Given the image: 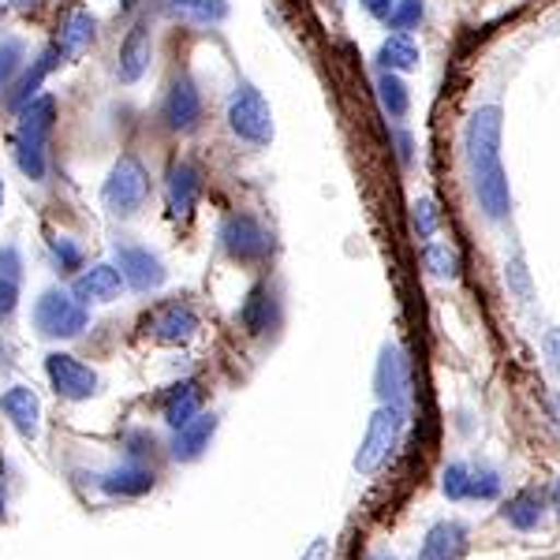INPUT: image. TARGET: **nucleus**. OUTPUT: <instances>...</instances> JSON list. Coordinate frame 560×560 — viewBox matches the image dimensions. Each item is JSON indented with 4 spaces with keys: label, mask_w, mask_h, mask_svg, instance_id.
Segmentation results:
<instances>
[{
    "label": "nucleus",
    "mask_w": 560,
    "mask_h": 560,
    "mask_svg": "<svg viewBox=\"0 0 560 560\" xmlns=\"http://www.w3.org/2000/svg\"><path fill=\"white\" fill-rule=\"evenodd\" d=\"M198 198H202V173L191 165V161H173L165 176V206L173 217H191Z\"/></svg>",
    "instance_id": "nucleus-14"
},
{
    "label": "nucleus",
    "mask_w": 560,
    "mask_h": 560,
    "mask_svg": "<svg viewBox=\"0 0 560 560\" xmlns=\"http://www.w3.org/2000/svg\"><path fill=\"white\" fill-rule=\"evenodd\" d=\"M374 388L382 404H396V408H408L411 404V363L396 345H385L374 366Z\"/></svg>",
    "instance_id": "nucleus-11"
},
{
    "label": "nucleus",
    "mask_w": 560,
    "mask_h": 560,
    "mask_svg": "<svg viewBox=\"0 0 560 560\" xmlns=\"http://www.w3.org/2000/svg\"><path fill=\"white\" fill-rule=\"evenodd\" d=\"M52 124H57V97H49V94H38L34 102H26L20 113H15L12 158H15V168H20L31 184H42L45 173H49Z\"/></svg>",
    "instance_id": "nucleus-2"
},
{
    "label": "nucleus",
    "mask_w": 560,
    "mask_h": 560,
    "mask_svg": "<svg viewBox=\"0 0 560 560\" xmlns=\"http://www.w3.org/2000/svg\"><path fill=\"white\" fill-rule=\"evenodd\" d=\"M150 168L135 153H120L102 184V202L113 217H135L150 198Z\"/></svg>",
    "instance_id": "nucleus-3"
},
{
    "label": "nucleus",
    "mask_w": 560,
    "mask_h": 560,
    "mask_svg": "<svg viewBox=\"0 0 560 560\" xmlns=\"http://www.w3.org/2000/svg\"><path fill=\"white\" fill-rule=\"evenodd\" d=\"M541 355H546L549 370L560 374V329H549L546 337H541Z\"/></svg>",
    "instance_id": "nucleus-37"
},
{
    "label": "nucleus",
    "mask_w": 560,
    "mask_h": 560,
    "mask_svg": "<svg viewBox=\"0 0 560 560\" xmlns=\"http://www.w3.org/2000/svg\"><path fill=\"white\" fill-rule=\"evenodd\" d=\"M553 504H557V512H560V478H557V486H553Z\"/></svg>",
    "instance_id": "nucleus-44"
},
{
    "label": "nucleus",
    "mask_w": 560,
    "mask_h": 560,
    "mask_svg": "<svg viewBox=\"0 0 560 560\" xmlns=\"http://www.w3.org/2000/svg\"><path fill=\"white\" fill-rule=\"evenodd\" d=\"M165 15L195 26H217L229 20V0H165Z\"/></svg>",
    "instance_id": "nucleus-24"
},
{
    "label": "nucleus",
    "mask_w": 560,
    "mask_h": 560,
    "mask_svg": "<svg viewBox=\"0 0 560 560\" xmlns=\"http://www.w3.org/2000/svg\"><path fill=\"white\" fill-rule=\"evenodd\" d=\"M422 261H427L430 277H438V280H456L459 277V255L448 247V243H427Z\"/></svg>",
    "instance_id": "nucleus-30"
},
{
    "label": "nucleus",
    "mask_w": 560,
    "mask_h": 560,
    "mask_svg": "<svg viewBox=\"0 0 560 560\" xmlns=\"http://www.w3.org/2000/svg\"><path fill=\"white\" fill-rule=\"evenodd\" d=\"M97 38V20L90 8H75V12L65 15V23L57 26V42H52V49L60 52V60H71L75 65L83 52H90V45Z\"/></svg>",
    "instance_id": "nucleus-18"
},
{
    "label": "nucleus",
    "mask_w": 560,
    "mask_h": 560,
    "mask_svg": "<svg viewBox=\"0 0 560 560\" xmlns=\"http://www.w3.org/2000/svg\"><path fill=\"white\" fill-rule=\"evenodd\" d=\"M213 433H217V415L198 411L187 427H179L173 433V459H179V464H191V459H198L206 448H210Z\"/></svg>",
    "instance_id": "nucleus-22"
},
{
    "label": "nucleus",
    "mask_w": 560,
    "mask_h": 560,
    "mask_svg": "<svg viewBox=\"0 0 560 560\" xmlns=\"http://www.w3.org/2000/svg\"><path fill=\"white\" fill-rule=\"evenodd\" d=\"M229 128L247 147H269L273 142V108L266 94L250 83H240L229 97Z\"/></svg>",
    "instance_id": "nucleus-5"
},
{
    "label": "nucleus",
    "mask_w": 560,
    "mask_h": 560,
    "mask_svg": "<svg viewBox=\"0 0 560 560\" xmlns=\"http://www.w3.org/2000/svg\"><path fill=\"white\" fill-rule=\"evenodd\" d=\"M377 102H382L388 120H404L411 113V90L400 75L382 71V79H377Z\"/></svg>",
    "instance_id": "nucleus-27"
},
{
    "label": "nucleus",
    "mask_w": 560,
    "mask_h": 560,
    "mask_svg": "<svg viewBox=\"0 0 560 560\" xmlns=\"http://www.w3.org/2000/svg\"><path fill=\"white\" fill-rule=\"evenodd\" d=\"M0 210H4V176H0Z\"/></svg>",
    "instance_id": "nucleus-45"
},
{
    "label": "nucleus",
    "mask_w": 560,
    "mask_h": 560,
    "mask_svg": "<svg viewBox=\"0 0 560 560\" xmlns=\"http://www.w3.org/2000/svg\"><path fill=\"white\" fill-rule=\"evenodd\" d=\"M150 60H153V31L147 20H139V23H131L128 34H124L120 52H116V79H120L124 86L139 83V79L150 71Z\"/></svg>",
    "instance_id": "nucleus-13"
},
{
    "label": "nucleus",
    "mask_w": 560,
    "mask_h": 560,
    "mask_svg": "<svg viewBox=\"0 0 560 560\" xmlns=\"http://www.w3.org/2000/svg\"><path fill=\"white\" fill-rule=\"evenodd\" d=\"M280 322V311H277V295L269 284H255L247 292V300L240 306V325L250 332V337H266L273 332Z\"/></svg>",
    "instance_id": "nucleus-20"
},
{
    "label": "nucleus",
    "mask_w": 560,
    "mask_h": 560,
    "mask_svg": "<svg viewBox=\"0 0 560 560\" xmlns=\"http://www.w3.org/2000/svg\"><path fill=\"white\" fill-rule=\"evenodd\" d=\"M142 329L150 332L158 345H187V340L198 332V314L191 303L184 300H168L142 318Z\"/></svg>",
    "instance_id": "nucleus-10"
},
{
    "label": "nucleus",
    "mask_w": 560,
    "mask_h": 560,
    "mask_svg": "<svg viewBox=\"0 0 560 560\" xmlns=\"http://www.w3.org/2000/svg\"><path fill=\"white\" fill-rule=\"evenodd\" d=\"M120 292H124V277H120V269L108 266V261H97V266L83 269V273L71 280V295L83 306L113 303V300H120Z\"/></svg>",
    "instance_id": "nucleus-17"
},
{
    "label": "nucleus",
    "mask_w": 560,
    "mask_h": 560,
    "mask_svg": "<svg viewBox=\"0 0 560 560\" xmlns=\"http://www.w3.org/2000/svg\"><path fill=\"white\" fill-rule=\"evenodd\" d=\"M90 325V311L65 288H49L34 303V329L45 340H75Z\"/></svg>",
    "instance_id": "nucleus-6"
},
{
    "label": "nucleus",
    "mask_w": 560,
    "mask_h": 560,
    "mask_svg": "<svg viewBox=\"0 0 560 560\" xmlns=\"http://www.w3.org/2000/svg\"><path fill=\"white\" fill-rule=\"evenodd\" d=\"M300 560H329V538H314L300 553Z\"/></svg>",
    "instance_id": "nucleus-40"
},
{
    "label": "nucleus",
    "mask_w": 560,
    "mask_h": 560,
    "mask_svg": "<svg viewBox=\"0 0 560 560\" xmlns=\"http://www.w3.org/2000/svg\"><path fill=\"white\" fill-rule=\"evenodd\" d=\"M366 560H396V557L393 553H370Z\"/></svg>",
    "instance_id": "nucleus-43"
},
{
    "label": "nucleus",
    "mask_w": 560,
    "mask_h": 560,
    "mask_svg": "<svg viewBox=\"0 0 560 560\" xmlns=\"http://www.w3.org/2000/svg\"><path fill=\"white\" fill-rule=\"evenodd\" d=\"M504 490V478L493 467H471V493L467 501H497Z\"/></svg>",
    "instance_id": "nucleus-33"
},
{
    "label": "nucleus",
    "mask_w": 560,
    "mask_h": 560,
    "mask_svg": "<svg viewBox=\"0 0 560 560\" xmlns=\"http://www.w3.org/2000/svg\"><path fill=\"white\" fill-rule=\"evenodd\" d=\"M116 269H120L124 284L135 288V292H158L161 284L168 280L165 261L153 255L150 247H139V243H116Z\"/></svg>",
    "instance_id": "nucleus-8"
},
{
    "label": "nucleus",
    "mask_w": 560,
    "mask_h": 560,
    "mask_svg": "<svg viewBox=\"0 0 560 560\" xmlns=\"http://www.w3.org/2000/svg\"><path fill=\"white\" fill-rule=\"evenodd\" d=\"M359 8L370 15V20H388L393 15V8H396V0H359Z\"/></svg>",
    "instance_id": "nucleus-38"
},
{
    "label": "nucleus",
    "mask_w": 560,
    "mask_h": 560,
    "mask_svg": "<svg viewBox=\"0 0 560 560\" xmlns=\"http://www.w3.org/2000/svg\"><path fill=\"white\" fill-rule=\"evenodd\" d=\"M509 277H512V284H516V292H520V295H530V284H527V269H523V261H520V258H512V269H509Z\"/></svg>",
    "instance_id": "nucleus-41"
},
{
    "label": "nucleus",
    "mask_w": 560,
    "mask_h": 560,
    "mask_svg": "<svg viewBox=\"0 0 560 560\" xmlns=\"http://www.w3.org/2000/svg\"><path fill=\"white\" fill-rule=\"evenodd\" d=\"M0 520H4V486H0Z\"/></svg>",
    "instance_id": "nucleus-46"
},
{
    "label": "nucleus",
    "mask_w": 560,
    "mask_h": 560,
    "mask_svg": "<svg viewBox=\"0 0 560 560\" xmlns=\"http://www.w3.org/2000/svg\"><path fill=\"white\" fill-rule=\"evenodd\" d=\"M467 546H471V530L459 520H441L427 530L415 560H464Z\"/></svg>",
    "instance_id": "nucleus-16"
},
{
    "label": "nucleus",
    "mask_w": 560,
    "mask_h": 560,
    "mask_svg": "<svg viewBox=\"0 0 560 560\" xmlns=\"http://www.w3.org/2000/svg\"><path fill=\"white\" fill-rule=\"evenodd\" d=\"M57 65H60V52L57 49H45L31 68L20 71V79H15L12 90L4 94V105L12 108V113H20L26 102H34V97L42 94V83L52 75V68H57Z\"/></svg>",
    "instance_id": "nucleus-21"
},
{
    "label": "nucleus",
    "mask_w": 560,
    "mask_h": 560,
    "mask_svg": "<svg viewBox=\"0 0 560 560\" xmlns=\"http://www.w3.org/2000/svg\"><path fill=\"white\" fill-rule=\"evenodd\" d=\"M23 65H26L23 38H0V97L12 90V83L20 79Z\"/></svg>",
    "instance_id": "nucleus-28"
},
{
    "label": "nucleus",
    "mask_w": 560,
    "mask_h": 560,
    "mask_svg": "<svg viewBox=\"0 0 560 560\" xmlns=\"http://www.w3.org/2000/svg\"><path fill=\"white\" fill-rule=\"evenodd\" d=\"M161 120L176 135H191L198 124H202V90L195 86V79L179 75L176 83L168 86L165 102H161Z\"/></svg>",
    "instance_id": "nucleus-12"
},
{
    "label": "nucleus",
    "mask_w": 560,
    "mask_h": 560,
    "mask_svg": "<svg viewBox=\"0 0 560 560\" xmlns=\"http://www.w3.org/2000/svg\"><path fill=\"white\" fill-rule=\"evenodd\" d=\"M0 12H4V0H0Z\"/></svg>",
    "instance_id": "nucleus-47"
},
{
    "label": "nucleus",
    "mask_w": 560,
    "mask_h": 560,
    "mask_svg": "<svg viewBox=\"0 0 560 560\" xmlns=\"http://www.w3.org/2000/svg\"><path fill=\"white\" fill-rule=\"evenodd\" d=\"M217 240H221L224 255H229L232 261H240V266H255V261L269 258V250H273V236H269V229L258 221L255 213L224 217Z\"/></svg>",
    "instance_id": "nucleus-7"
},
{
    "label": "nucleus",
    "mask_w": 560,
    "mask_h": 560,
    "mask_svg": "<svg viewBox=\"0 0 560 560\" xmlns=\"http://www.w3.org/2000/svg\"><path fill=\"white\" fill-rule=\"evenodd\" d=\"M20 306V280H0V322H8Z\"/></svg>",
    "instance_id": "nucleus-36"
},
{
    "label": "nucleus",
    "mask_w": 560,
    "mask_h": 560,
    "mask_svg": "<svg viewBox=\"0 0 560 560\" xmlns=\"http://www.w3.org/2000/svg\"><path fill=\"white\" fill-rule=\"evenodd\" d=\"M153 486H158V475L150 467L128 464V467H116L108 475H97V490L113 501H135V497H147Z\"/></svg>",
    "instance_id": "nucleus-19"
},
{
    "label": "nucleus",
    "mask_w": 560,
    "mask_h": 560,
    "mask_svg": "<svg viewBox=\"0 0 560 560\" xmlns=\"http://www.w3.org/2000/svg\"><path fill=\"white\" fill-rule=\"evenodd\" d=\"M45 377L57 388V396L65 400H90L97 393V374L90 370L83 359L68 355V351H49L45 355Z\"/></svg>",
    "instance_id": "nucleus-9"
},
{
    "label": "nucleus",
    "mask_w": 560,
    "mask_h": 560,
    "mask_svg": "<svg viewBox=\"0 0 560 560\" xmlns=\"http://www.w3.org/2000/svg\"><path fill=\"white\" fill-rule=\"evenodd\" d=\"M0 280H23V255L12 243L0 247Z\"/></svg>",
    "instance_id": "nucleus-35"
},
{
    "label": "nucleus",
    "mask_w": 560,
    "mask_h": 560,
    "mask_svg": "<svg viewBox=\"0 0 560 560\" xmlns=\"http://www.w3.org/2000/svg\"><path fill=\"white\" fill-rule=\"evenodd\" d=\"M427 20V0H396L393 15H388V26H393L396 34H411L419 31V23Z\"/></svg>",
    "instance_id": "nucleus-31"
},
{
    "label": "nucleus",
    "mask_w": 560,
    "mask_h": 560,
    "mask_svg": "<svg viewBox=\"0 0 560 560\" xmlns=\"http://www.w3.org/2000/svg\"><path fill=\"white\" fill-rule=\"evenodd\" d=\"M404 422H408V408H396V404H382L366 422L363 445L355 453V471L359 475H377L393 459L396 445H400Z\"/></svg>",
    "instance_id": "nucleus-4"
},
{
    "label": "nucleus",
    "mask_w": 560,
    "mask_h": 560,
    "mask_svg": "<svg viewBox=\"0 0 560 560\" xmlns=\"http://www.w3.org/2000/svg\"><path fill=\"white\" fill-rule=\"evenodd\" d=\"M541 516H546V501H541L538 490H520L516 497H509L501 509V520L516 530H535Z\"/></svg>",
    "instance_id": "nucleus-25"
},
{
    "label": "nucleus",
    "mask_w": 560,
    "mask_h": 560,
    "mask_svg": "<svg viewBox=\"0 0 560 560\" xmlns=\"http://www.w3.org/2000/svg\"><path fill=\"white\" fill-rule=\"evenodd\" d=\"M396 142H400V161H404V165H408V161H411V139H408V135H396Z\"/></svg>",
    "instance_id": "nucleus-42"
},
{
    "label": "nucleus",
    "mask_w": 560,
    "mask_h": 560,
    "mask_svg": "<svg viewBox=\"0 0 560 560\" xmlns=\"http://www.w3.org/2000/svg\"><path fill=\"white\" fill-rule=\"evenodd\" d=\"M438 206L430 202V198H419V202L411 206V224H415V236L419 240H433V232H438Z\"/></svg>",
    "instance_id": "nucleus-34"
},
{
    "label": "nucleus",
    "mask_w": 560,
    "mask_h": 560,
    "mask_svg": "<svg viewBox=\"0 0 560 560\" xmlns=\"http://www.w3.org/2000/svg\"><path fill=\"white\" fill-rule=\"evenodd\" d=\"M49 255H52V266H57L60 277H79V269H83V247H79L71 236H52L49 240Z\"/></svg>",
    "instance_id": "nucleus-29"
},
{
    "label": "nucleus",
    "mask_w": 560,
    "mask_h": 560,
    "mask_svg": "<svg viewBox=\"0 0 560 560\" xmlns=\"http://www.w3.org/2000/svg\"><path fill=\"white\" fill-rule=\"evenodd\" d=\"M0 411H4V419L12 422L15 433H20L23 441H34L42 430V400L38 393H34L31 385H12L0 393Z\"/></svg>",
    "instance_id": "nucleus-15"
},
{
    "label": "nucleus",
    "mask_w": 560,
    "mask_h": 560,
    "mask_svg": "<svg viewBox=\"0 0 560 560\" xmlns=\"http://www.w3.org/2000/svg\"><path fill=\"white\" fill-rule=\"evenodd\" d=\"M441 493H445L448 501H467V493H471V464L453 459V464L445 467V475H441Z\"/></svg>",
    "instance_id": "nucleus-32"
},
{
    "label": "nucleus",
    "mask_w": 560,
    "mask_h": 560,
    "mask_svg": "<svg viewBox=\"0 0 560 560\" xmlns=\"http://www.w3.org/2000/svg\"><path fill=\"white\" fill-rule=\"evenodd\" d=\"M128 445H131L128 453H131V464H135V459H139V456L153 453V445H158V441H153V433H131Z\"/></svg>",
    "instance_id": "nucleus-39"
},
{
    "label": "nucleus",
    "mask_w": 560,
    "mask_h": 560,
    "mask_svg": "<svg viewBox=\"0 0 560 560\" xmlns=\"http://www.w3.org/2000/svg\"><path fill=\"white\" fill-rule=\"evenodd\" d=\"M419 45L411 42V34H388L382 42V49H377V68L382 71H393V75H400V71H415L419 68Z\"/></svg>",
    "instance_id": "nucleus-26"
},
{
    "label": "nucleus",
    "mask_w": 560,
    "mask_h": 560,
    "mask_svg": "<svg viewBox=\"0 0 560 560\" xmlns=\"http://www.w3.org/2000/svg\"><path fill=\"white\" fill-rule=\"evenodd\" d=\"M198 411H202V388H198V382H176L161 396V419L173 430L187 427Z\"/></svg>",
    "instance_id": "nucleus-23"
},
{
    "label": "nucleus",
    "mask_w": 560,
    "mask_h": 560,
    "mask_svg": "<svg viewBox=\"0 0 560 560\" xmlns=\"http://www.w3.org/2000/svg\"><path fill=\"white\" fill-rule=\"evenodd\" d=\"M467 176H471L475 202L490 221H504L512 213L509 176L501 165V105H478L464 135Z\"/></svg>",
    "instance_id": "nucleus-1"
}]
</instances>
